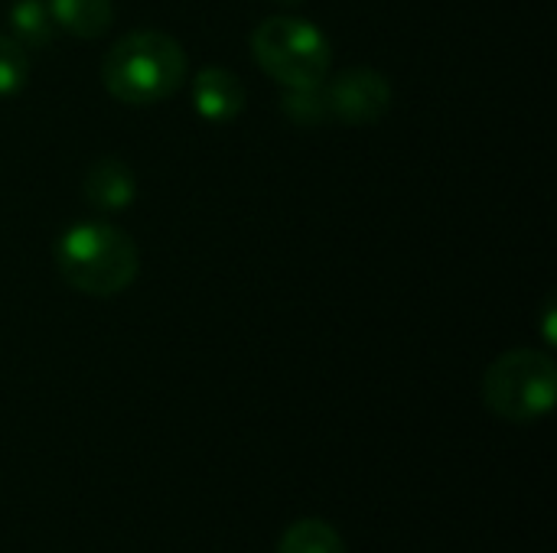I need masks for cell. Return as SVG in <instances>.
<instances>
[{
	"label": "cell",
	"instance_id": "obj_1",
	"mask_svg": "<svg viewBox=\"0 0 557 553\" xmlns=\"http://www.w3.org/2000/svg\"><path fill=\"white\" fill-rule=\"evenodd\" d=\"M101 81L111 98L131 108H150L173 98L186 81L183 46L160 29H137L121 36L101 65Z\"/></svg>",
	"mask_w": 557,
	"mask_h": 553
},
{
	"label": "cell",
	"instance_id": "obj_2",
	"mask_svg": "<svg viewBox=\"0 0 557 553\" xmlns=\"http://www.w3.org/2000/svg\"><path fill=\"white\" fill-rule=\"evenodd\" d=\"M55 267L75 293L117 297L134 284L140 251L124 228L108 222H82L59 235Z\"/></svg>",
	"mask_w": 557,
	"mask_h": 553
},
{
	"label": "cell",
	"instance_id": "obj_3",
	"mask_svg": "<svg viewBox=\"0 0 557 553\" xmlns=\"http://www.w3.org/2000/svg\"><path fill=\"white\" fill-rule=\"evenodd\" d=\"M251 55L284 88H313L330 75V39L300 16H268L251 33Z\"/></svg>",
	"mask_w": 557,
	"mask_h": 553
},
{
	"label": "cell",
	"instance_id": "obj_4",
	"mask_svg": "<svg viewBox=\"0 0 557 553\" xmlns=\"http://www.w3.org/2000/svg\"><path fill=\"white\" fill-rule=\"evenodd\" d=\"M557 368L552 355L535 349H512L499 355L483 375L486 407L512 424L542 420L555 407Z\"/></svg>",
	"mask_w": 557,
	"mask_h": 553
},
{
	"label": "cell",
	"instance_id": "obj_5",
	"mask_svg": "<svg viewBox=\"0 0 557 553\" xmlns=\"http://www.w3.org/2000/svg\"><path fill=\"white\" fill-rule=\"evenodd\" d=\"M326 117L343 124H375L392 111V81L375 68H346L323 85Z\"/></svg>",
	"mask_w": 557,
	"mask_h": 553
},
{
	"label": "cell",
	"instance_id": "obj_6",
	"mask_svg": "<svg viewBox=\"0 0 557 553\" xmlns=\"http://www.w3.org/2000/svg\"><path fill=\"white\" fill-rule=\"evenodd\" d=\"M248 91L245 81L232 68H199L193 78V104L206 121H235L245 111Z\"/></svg>",
	"mask_w": 557,
	"mask_h": 553
},
{
	"label": "cell",
	"instance_id": "obj_7",
	"mask_svg": "<svg viewBox=\"0 0 557 553\" xmlns=\"http://www.w3.org/2000/svg\"><path fill=\"white\" fill-rule=\"evenodd\" d=\"M137 179L131 166L117 156H101L85 173V199L98 212H121L134 202Z\"/></svg>",
	"mask_w": 557,
	"mask_h": 553
},
{
	"label": "cell",
	"instance_id": "obj_8",
	"mask_svg": "<svg viewBox=\"0 0 557 553\" xmlns=\"http://www.w3.org/2000/svg\"><path fill=\"white\" fill-rule=\"evenodd\" d=\"M55 26H62L75 39H98L114 23L111 0H46Z\"/></svg>",
	"mask_w": 557,
	"mask_h": 553
},
{
	"label": "cell",
	"instance_id": "obj_9",
	"mask_svg": "<svg viewBox=\"0 0 557 553\" xmlns=\"http://www.w3.org/2000/svg\"><path fill=\"white\" fill-rule=\"evenodd\" d=\"M7 20H10V36L23 49H42V46H49V39L55 33V20H52L46 0H16L10 7Z\"/></svg>",
	"mask_w": 557,
	"mask_h": 553
},
{
	"label": "cell",
	"instance_id": "obj_10",
	"mask_svg": "<svg viewBox=\"0 0 557 553\" xmlns=\"http://www.w3.org/2000/svg\"><path fill=\"white\" fill-rule=\"evenodd\" d=\"M277 553H349L346 541L339 538V531L323 521V518H304L297 525H290L281 541Z\"/></svg>",
	"mask_w": 557,
	"mask_h": 553
},
{
	"label": "cell",
	"instance_id": "obj_11",
	"mask_svg": "<svg viewBox=\"0 0 557 553\" xmlns=\"http://www.w3.org/2000/svg\"><path fill=\"white\" fill-rule=\"evenodd\" d=\"M29 81V52L7 33H0V98L23 91Z\"/></svg>",
	"mask_w": 557,
	"mask_h": 553
},
{
	"label": "cell",
	"instance_id": "obj_12",
	"mask_svg": "<svg viewBox=\"0 0 557 553\" xmlns=\"http://www.w3.org/2000/svg\"><path fill=\"white\" fill-rule=\"evenodd\" d=\"M284 114L297 124H320L330 121L326 117V104H323V85L313 88H287L284 91Z\"/></svg>",
	"mask_w": 557,
	"mask_h": 553
},
{
	"label": "cell",
	"instance_id": "obj_13",
	"mask_svg": "<svg viewBox=\"0 0 557 553\" xmlns=\"http://www.w3.org/2000/svg\"><path fill=\"white\" fill-rule=\"evenodd\" d=\"M277 3H304V0H277Z\"/></svg>",
	"mask_w": 557,
	"mask_h": 553
}]
</instances>
